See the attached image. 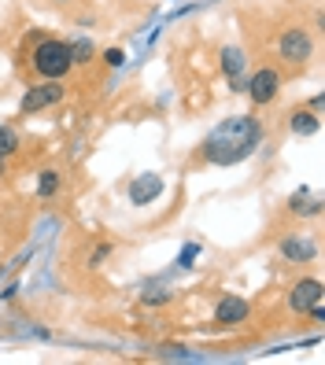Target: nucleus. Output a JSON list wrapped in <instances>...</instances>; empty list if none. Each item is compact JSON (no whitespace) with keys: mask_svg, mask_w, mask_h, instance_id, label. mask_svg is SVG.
<instances>
[{"mask_svg":"<svg viewBox=\"0 0 325 365\" xmlns=\"http://www.w3.org/2000/svg\"><path fill=\"white\" fill-rule=\"evenodd\" d=\"M259 144H263V122L255 115H236V118H226L211 130V137L200 148V163L236 166V163L251 159Z\"/></svg>","mask_w":325,"mask_h":365,"instance_id":"f257e3e1","label":"nucleus"},{"mask_svg":"<svg viewBox=\"0 0 325 365\" xmlns=\"http://www.w3.org/2000/svg\"><path fill=\"white\" fill-rule=\"evenodd\" d=\"M30 67H34L37 78H45V81H63L74 71L71 41H63V37H37V45L30 52Z\"/></svg>","mask_w":325,"mask_h":365,"instance_id":"f03ea898","label":"nucleus"},{"mask_svg":"<svg viewBox=\"0 0 325 365\" xmlns=\"http://www.w3.org/2000/svg\"><path fill=\"white\" fill-rule=\"evenodd\" d=\"M277 56H281V63H289V67H307L311 56H314V34L303 30V26H289L277 37Z\"/></svg>","mask_w":325,"mask_h":365,"instance_id":"7ed1b4c3","label":"nucleus"},{"mask_svg":"<svg viewBox=\"0 0 325 365\" xmlns=\"http://www.w3.org/2000/svg\"><path fill=\"white\" fill-rule=\"evenodd\" d=\"M281 89H285V78H281L277 67H259L255 74H248V85H244V93L255 107H270L281 96Z\"/></svg>","mask_w":325,"mask_h":365,"instance_id":"20e7f679","label":"nucleus"},{"mask_svg":"<svg viewBox=\"0 0 325 365\" xmlns=\"http://www.w3.org/2000/svg\"><path fill=\"white\" fill-rule=\"evenodd\" d=\"M63 96H67V89H63L59 81H41V85H30V89L23 93V100H19V115H23V118L41 115V111H49V107L63 103Z\"/></svg>","mask_w":325,"mask_h":365,"instance_id":"39448f33","label":"nucleus"},{"mask_svg":"<svg viewBox=\"0 0 325 365\" xmlns=\"http://www.w3.org/2000/svg\"><path fill=\"white\" fill-rule=\"evenodd\" d=\"M219 67L229 81V93H244V85H248V56H244V48L226 45L219 52Z\"/></svg>","mask_w":325,"mask_h":365,"instance_id":"423d86ee","label":"nucleus"},{"mask_svg":"<svg viewBox=\"0 0 325 365\" xmlns=\"http://www.w3.org/2000/svg\"><path fill=\"white\" fill-rule=\"evenodd\" d=\"M277 251H281V259H285V262L303 266V262H314L318 259V240H314L311 232H289Z\"/></svg>","mask_w":325,"mask_h":365,"instance_id":"0eeeda50","label":"nucleus"},{"mask_svg":"<svg viewBox=\"0 0 325 365\" xmlns=\"http://www.w3.org/2000/svg\"><path fill=\"white\" fill-rule=\"evenodd\" d=\"M321 292H325V288H321L318 277H299V281L289 288V310H292L296 317H303L311 307L321 303Z\"/></svg>","mask_w":325,"mask_h":365,"instance_id":"6e6552de","label":"nucleus"},{"mask_svg":"<svg viewBox=\"0 0 325 365\" xmlns=\"http://www.w3.org/2000/svg\"><path fill=\"white\" fill-rule=\"evenodd\" d=\"M248 314H251L248 299L226 292V295H219V303H214V325H219V329H236V325H244V321H248Z\"/></svg>","mask_w":325,"mask_h":365,"instance_id":"1a4fd4ad","label":"nucleus"},{"mask_svg":"<svg viewBox=\"0 0 325 365\" xmlns=\"http://www.w3.org/2000/svg\"><path fill=\"white\" fill-rule=\"evenodd\" d=\"M129 203L134 207H148V203H156L163 196V178L159 174H137L134 181H129Z\"/></svg>","mask_w":325,"mask_h":365,"instance_id":"9d476101","label":"nucleus"},{"mask_svg":"<svg viewBox=\"0 0 325 365\" xmlns=\"http://www.w3.org/2000/svg\"><path fill=\"white\" fill-rule=\"evenodd\" d=\"M289 130H292L296 137H314V133L321 130V118H318L314 111H303V107H292V111H289Z\"/></svg>","mask_w":325,"mask_h":365,"instance_id":"9b49d317","label":"nucleus"},{"mask_svg":"<svg viewBox=\"0 0 325 365\" xmlns=\"http://www.w3.org/2000/svg\"><path fill=\"white\" fill-rule=\"evenodd\" d=\"M289 214H299V218H318L321 214V196H311L307 188H299L289 196Z\"/></svg>","mask_w":325,"mask_h":365,"instance_id":"f8f14e48","label":"nucleus"},{"mask_svg":"<svg viewBox=\"0 0 325 365\" xmlns=\"http://www.w3.org/2000/svg\"><path fill=\"white\" fill-rule=\"evenodd\" d=\"M59 188H63V174H59L56 166H45V170L37 174L34 196H37V200H56V196H59Z\"/></svg>","mask_w":325,"mask_h":365,"instance_id":"ddd939ff","label":"nucleus"},{"mask_svg":"<svg viewBox=\"0 0 325 365\" xmlns=\"http://www.w3.org/2000/svg\"><path fill=\"white\" fill-rule=\"evenodd\" d=\"M19 148H23L19 130H15V125H8V122H0V159H11Z\"/></svg>","mask_w":325,"mask_h":365,"instance_id":"4468645a","label":"nucleus"},{"mask_svg":"<svg viewBox=\"0 0 325 365\" xmlns=\"http://www.w3.org/2000/svg\"><path fill=\"white\" fill-rule=\"evenodd\" d=\"M71 59H74V67H78V63H93L96 59V45L89 37H74L71 41Z\"/></svg>","mask_w":325,"mask_h":365,"instance_id":"2eb2a0df","label":"nucleus"},{"mask_svg":"<svg viewBox=\"0 0 325 365\" xmlns=\"http://www.w3.org/2000/svg\"><path fill=\"white\" fill-rule=\"evenodd\" d=\"M170 299H174V292H170V288H144L141 292V303L144 307H166Z\"/></svg>","mask_w":325,"mask_h":365,"instance_id":"dca6fc26","label":"nucleus"},{"mask_svg":"<svg viewBox=\"0 0 325 365\" xmlns=\"http://www.w3.org/2000/svg\"><path fill=\"white\" fill-rule=\"evenodd\" d=\"M111 251H115V244H107V240H104V244H96V247L89 251V259H85V266H89V269H100V266H104V259H107Z\"/></svg>","mask_w":325,"mask_h":365,"instance_id":"f3484780","label":"nucleus"},{"mask_svg":"<svg viewBox=\"0 0 325 365\" xmlns=\"http://www.w3.org/2000/svg\"><path fill=\"white\" fill-rule=\"evenodd\" d=\"M104 63H107V67H122L126 52H122V48H107V52H104Z\"/></svg>","mask_w":325,"mask_h":365,"instance_id":"a211bd4d","label":"nucleus"},{"mask_svg":"<svg viewBox=\"0 0 325 365\" xmlns=\"http://www.w3.org/2000/svg\"><path fill=\"white\" fill-rule=\"evenodd\" d=\"M196 251H200L196 244H189V247H185V255H178V269H189V266H192V259H196Z\"/></svg>","mask_w":325,"mask_h":365,"instance_id":"6ab92c4d","label":"nucleus"},{"mask_svg":"<svg viewBox=\"0 0 325 365\" xmlns=\"http://www.w3.org/2000/svg\"><path fill=\"white\" fill-rule=\"evenodd\" d=\"M15 292H19V284H8L4 292H0V299H15Z\"/></svg>","mask_w":325,"mask_h":365,"instance_id":"aec40b11","label":"nucleus"},{"mask_svg":"<svg viewBox=\"0 0 325 365\" xmlns=\"http://www.w3.org/2000/svg\"><path fill=\"white\" fill-rule=\"evenodd\" d=\"M8 174V159H0V178H4Z\"/></svg>","mask_w":325,"mask_h":365,"instance_id":"412c9836","label":"nucleus"},{"mask_svg":"<svg viewBox=\"0 0 325 365\" xmlns=\"http://www.w3.org/2000/svg\"><path fill=\"white\" fill-rule=\"evenodd\" d=\"M52 4H67V0H52Z\"/></svg>","mask_w":325,"mask_h":365,"instance_id":"4be33fe9","label":"nucleus"}]
</instances>
